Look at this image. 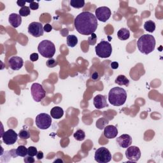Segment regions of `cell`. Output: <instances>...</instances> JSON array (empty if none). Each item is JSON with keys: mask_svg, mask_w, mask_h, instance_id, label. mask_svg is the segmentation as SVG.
<instances>
[{"mask_svg": "<svg viewBox=\"0 0 163 163\" xmlns=\"http://www.w3.org/2000/svg\"><path fill=\"white\" fill-rule=\"evenodd\" d=\"M96 16L89 11H83L75 19L74 25L76 30L83 35H91L97 28Z\"/></svg>", "mask_w": 163, "mask_h": 163, "instance_id": "cell-1", "label": "cell"}, {"mask_svg": "<svg viewBox=\"0 0 163 163\" xmlns=\"http://www.w3.org/2000/svg\"><path fill=\"white\" fill-rule=\"evenodd\" d=\"M136 44L141 53L148 55L155 50L156 39L151 34H143L139 38Z\"/></svg>", "mask_w": 163, "mask_h": 163, "instance_id": "cell-2", "label": "cell"}, {"mask_svg": "<svg viewBox=\"0 0 163 163\" xmlns=\"http://www.w3.org/2000/svg\"><path fill=\"white\" fill-rule=\"evenodd\" d=\"M127 99V93L121 87H116L110 89L108 94L110 103L115 106L123 105Z\"/></svg>", "mask_w": 163, "mask_h": 163, "instance_id": "cell-3", "label": "cell"}, {"mask_svg": "<svg viewBox=\"0 0 163 163\" xmlns=\"http://www.w3.org/2000/svg\"><path fill=\"white\" fill-rule=\"evenodd\" d=\"M38 52L46 58H52L56 53V47L53 42L50 40L42 41L38 47Z\"/></svg>", "mask_w": 163, "mask_h": 163, "instance_id": "cell-4", "label": "cell"}, {"mask_svg": "<svg viewBox=\"0 0 163 163\" xmlns=\"http://www.w3.org/2000/svg\"><path fill=\"white\" fill-rule=\"evenodd\" d=\"M96 55L101 58L109 57L112 52V47L107 41H102L95 47Z\"/></svg>", "mask_w": 163, "mask_h": 163, "instance_id": "cell-5", "label": "cell"}, {"mask_svg": "<svg viewBox=\"0 0 163 163\" xmlns=\"http://www.w3.org/2000/svg\"><path fill=\"white\" fill-rule=\"evenodd\" d=\"M35 123L39 129L42 130L47 129L52 124V117L47 114L42 113L36 116Z\"/></svg>", "mask_w": 163, "mask_h": 163, "instance_id": "cell-6", "label": "cell"}, {"mask_svg": "<svg viewBox=\"0 0 163 163\" xmlns=\"http://www.w3.org/2000/svg\"><path fill=\"white\" fill-rule=\"evenodd\" d=\"M94 159L98 163H107L111 160V155L108 148L100 147L96 150Z\"/></svg>", "mask_w": 163, "mask_h": 163, "instance_id": "cell-7", "label": "cell"}, {"mask_svg": "<svg viewBox=\"0 0 163 163\" xmlns=\"http://www.w3.org/2000/svg\"><path fill=\"white\" fill-rule=\"evenodd\" d=\"M31 95L33 99L36 102H40L43 99L45 98L46 92L42 85L38 83H34L31 87Z\"/></svg>", "mask_w": 163, "mask_h": 163, "instance_id": "cell-8", "label": "cell"}, {"mask_svg": "<svg viewBox=\"0 0 163 163\" xmlns=\"http://www.w3.org/2000/svg\"><path fill=\"white\" fill-rule=\"evenodd\" d=\"M28 33L36 38H39L43 36L44 29L42 24L38 22H31L28 26Z\"/></svg>", "mask_w": 163, "mask_h": 163, "instance_id": "cell-9", "label": "cell"}, {"mask_svg": "<svg viewBox=\"0 0 163 163\" xmlns=\"http://www.w3.org/2000/svg\"><path fill=\"white\" fill-rule=\"evenodd\" d=\"M95 14L97 19L101 22H105L110 18L111 12L109 8L106 7H101L96 10Z\"/></svg>", "mask_w": 163, "mask_h": 163, "instance_id": "cell-10", "label": "cell"}, {"mask_svg": "<svg viewBox=\"0 0 163 163\" xmlns=\"http://www.w3.org/2000/svg\"><path fill=\"white\" fill-rule=\"evenodd\" d=\"M18 134L16 133V131L10 129L8 131L4 132V133L1 136L3 142L7 145H14L18 139Z\"/></svg>", "mask_w": 163, "mask_h": 163, "instance_id": "cell-11", "label": "cell"}, {"mask_svg": "<svg viewBox=\"0 0 163 163\" xmlns=\"http://www.w3.org/2000/svg\"><path fill=\"white\" fill-rule=\"evenodd\" d=\"M141 150L136 146H131L127 148L126 150V156L131 161L136 162L141 157Z\"/></svg>", "mask_w": 163, "mask_h": 163, "instance_id": "cell-12", "label": "cell"}, {"mask_svg": "<svg viewBox=\"0 0 163 163\" xmlns=\"http://www.w3.org/2000/svg\"><path fill=\"white\" fill-rule=\"evenodd\" d=\"M116 141L120 147L127 148L132 144L133 140L130 135L127 134H124L118 137Z\"/></svg>", "mask_w": 163, "mask_h": 163, "instance_id": "cell-13", "label": "cell"}, {"mask_svg": "<svg viewBox=\"0 0 163 163\" xmlns=\"http://www.w3.org/2000/svg\"><path fill=\"white\" fill-rule=\"evenodd\" d=\"M8 64L10 68L13 70H19L22 68L24 65V61L22 57L13 56L9 59Z\"/></svg>", "mask_w": 163, "mask_h": 163, "instance_id": "cell-14", "label": "cell"}, {"mask_svg": "<svg viewBox=\"0 0 163 163\" xmlns=\"http://www.w3.org/2000/svg\"><path fill=\"white\" fill-rule=\"evenodd\" d=\"M93 103L94 107L98 110L106 108L108 106L106 102V96L102 94L96 95L93 99Z\"/></svg>", "mask_w": 163, "mask_h": 163, "instance_id": "cell-15", "label": "cell"}, {"mask_svg": "<svg viewBox=\"0 0 163 163\" xmlns=\"http://www.w3.org/2000/svg\"><path fill=\"white\" fill-rule=\"evenodd\" d=\"M118 134V129L113 125H107L104 128V136L107 139H113L117 137Z\"/></svg>", "mask_w": 163, "mask_h": 163, "instance_id": "cell-16", "label": "cell"}, {"mask_svg": "<svg viewBox=\"0 0 163 163\" xmlns=\"http://www.w3.org/2000/svg\"><path fill=\"white\" fill-rule=\"evenodd\" d=\"M8 21L12 27L17 28L19 26H20L22 23V17L19 14H17L15 13L11 14L9 16Z\"/></svg>", "mask_w": 163, "mask_h": 163, "instance_id": "cell-17", "label": "cell"}, {"mask_svg": "<svg viewBox=\"0 0 163 163\" xmlns=\"http://www.w3.org/2000/svg\"><path fill=\"white\" fill-rule=\"evenodd\" d=\"M64 115V110L61 107L55 106L51 110V115L54 119H59Z\"/></svg>", "mask_w": 163, "mask_h": 163, "instance_id": "cell-18", "label": "cell"}, {"mask_svg": "<svg viewBox=\"0 0 163 163\" xmlns=\"http://www.w3.org/2000/svg\"><path fill=\"white\" fill-rule=\"evenodd\" d=\"M117 36L120 40H127L130 37V32L126 28H121L117 32Z\"/></svg>", "mask_w": 163, "mask_h": 163, "instance_id": "cell-19", "label": "cell"}, {"mask_svg": "<svg viewBox=\"0 0 163 163\" xmlns=\"http://www.w3.org/2000/svg\"><path fill=\"white\" fill-rule=\"evenodd\" d=\"M115 83L119 85H125L128 87L129 85V80L126 76L123 75H120L116 78Z\"/></svg>", "mask_w": 163, "mask_h": 163, "instance_id": "cell-20", "label": "cell"}, {"mask_svg": "<svg viewBox=\"0 0 163 163\" xmlns=\"http://www.w3.org/2000/svg\"><path fill=\"white\" fill-rule=\"evenodd\" d=\"M144 29L149 33L154 32L156 30V23L153 20L146 21L144 24Z\"/></svg>", "mask_w": 163, "mask_h": 163, "instance_id": "cell-21", "label": "cell"}, {"mask_svg": "<svg viewBox=\"0 0 163 163\" xmlns=\"http://www.w3.org/2000/svg\"><path fill=\"white\" fill-rule=\"evenodd\" d=\"M108 123H109V120H107L105 118L102 117V118L99 119L96 121V126L97 128H98L100 130H102L107 126V125L108 124Z\"/></svg>", "mask_w": 163, "mask_h": 163, "instance_id": "cell-22", "label": "cell"}, {"mask_svg": "<svg viewBox=\"0 0 163 163\" xmlns=\"http://www.w3.org/2000/svg\"><path fill=\"white\" fill-rule=\"evenodd\" d=\"M67 44L70 47H75L78 43V38L75 35H68L67 36Z\"/></svg>", "mask_w": 163, "mask_h": 163, "instance_id": "cell-23", "label": "cell"}, {"mask_svg": "<svg viewBox=\"0 0 163 163\" xmlns=\"http://www.w3.org/2000/svg\"><path fill=\"white\" fill-rule=\"evenodd\" d=\"M16 154L20 157H26L28 155V148L24 145H19L16 149Z\"/></svg>", "mask_w": 163, "mask_h": 163, "instance_id": "cell-24", "label": "cell"}, {"mask_svg": "<svg viewBox=\"0 0 163 163\" xmlns=\"http://www.w3.org/2000/svg\"><path fill=\"white\" fill-rule=\"evenodd\" d=\"M70 5L75 8H81L85 5L84 0H71Z\"/></svg>", "mask_w": 163, "mask_h": 163, "instance_id": "cell-25", "label": "cell"}, {"mask_svg": "<svg viewBox=\"0 0 163 163\" xmlns=\"http://www.w3.org/2000/svg\"><path fill=\"white\" fill-rule=\"evenodd\" d=\"M73 137L77 141H83L85 138V132L82 129H78L73 134Z\"/></svg>", "mask_w": 163, "mask_h": 163, "instance_id": "cell-26", "label": "cell"}, {"mask_svg": "<svg viewBox=\"0 0 163 163\" xmlns=\"http://www.w3.org/2000/svg\"><path fill=\"white\" fill-rule=\"evenodd\" d=\"M30 13H31L30 8L28 7H26V6L22 7L19 10V15L21 17H27V16H29Z\"/></svg>", "mask_w": 163, "mask_h": 163, "instance_id": "cell-27", "label": "cell"}, {"mask_svg": "<svg viewBox=\"0 0 163 163\" xmlns=\"http://www.w3.org/2000/svg\"><path fill=\"white\" fill-rule=\"evenodd\" d=\"M19 136L22 140H28L30 138V133L27 129H22L19 133Z\"/></svg>", "mask_w": 163, "mask_h": 163, "instance_id": "cell-28", "label": "cell"}, {"mask_svg": "<svg viewBox=\"0 0 163 163\" xmlns=\"http://www.w3.org/2000/svg\"><path fill=\"white\" fill-rule=\"evenodd\" d=\"M46 65L48 68H52L56 67L58 65V62L53 58H50L47 61Z\"/></svg>", "mask_w": 163, "mask_h": 163, "instance_id": "cell-29", "label": "cell"}, {"mask_svg": "<svg viewBox=\"0 0 163 163\" xmlns=\"http://www.w3.org/2000/svg\"><path fill=\"white\" fill-rule=\"evenodd\" d=\"M38 153L37 148L35 147L31 146L28 148V155L30 156H35Z\"/></svg>", "mask_w": 163, "mask_h": 163, "instance_id": "cell-30", "label": "cell"}, {"mask_svg": "<svg viewBox=\"0 0 163 163\" xmlns=\"http://www.w3.org/2000/svg\"><path fill=\"white\" fill-rule=\"evenodd\" d=\"M97 41V36L95 33H93L91 36H90L88 38V43L90 45H94Z\"/></svg>", "mask_w": 163, "mask_h": 163, "instance_id": "cell-31", "label": "cell"}, {"mask_svg": "<svg viewBox=\"0 0 163 163\" xmlns=\"http://www.w3.org/2000/svg\"><path fill=\"white\" fill-rule=\"evenodd\" d=\"M27 3H29V8L31 10H36L37 9H38V8H39V4L38 2H35L34 1H31V2H28Z\"/></svg>", "mask_w": 163, "mask_h": 163, "instance_id": "cell-32", "label": "cell"}, {"mask_svg": "<svg viewBox=\"0 0 163 163\" xmlns=\"http://www.w3.org/2000/svg\"><path fill=\"white\" fill-rule=\"evenodd\" d=\"M24 161L26 163H34L35 162L34 158L33 156H30L24 157Z\"/></svg>", "mask_w": 163, "mask_h": 163, "instance_id": "cell-33", "label": "cell"}, {"mask_svg": "<svg viewBox=\"0 0 163 163\" xmlns=\"http://www.w3.org/2000/svg\"><path fill=\"white\" fill-rule=\"evenodd\" d=\"M43 29L44 31L47 33H50L52 30V26L50 24H46L43 27Z\"/></svg>", "mask_w": 163, "mask_h": 163, "instance_id": "cell-34", "label": "cell"}, {"mask_svg": "<svg viewBox=\"0 0 163 163\" xmlns=\"http://www.w3.org/2000/svg\"><path fill=\"white\" fill-rule=\"evenodd\" d=\"M38 59H39V56L37 53H33L30 56V60L32 62H35L38 60Z\"/></svg>", "mask_w": 163, "mask_h": 163, "instance_id": "cell-35", "label": "cell"}, {"mask_svg": "<svg viewBox=\"0 0 163 163\" xmlns=\"http://www.w3.org/2000/svg\"><path fill=\"white\" fill-rule=\"evenodd\" d=\"M92 79L94 81H96V80H99L100 79V77H99V75L98 74V73L97 72H95L94 73L93 75H92Z\"/></svg>", "mask_w": 163, "mask_h": 163, "instance_id": "cell-36", "label": "cell"}, {"mask_svg": "<svg viewBox=\"0 0 163 163\" xmlns=\"http://www.w3.org/2000/svg\"><path fill=\"white\" fill-rule=\"evenodd\" d=\"M110 67L114 69V70H116L119 68V63L117 62H112L110 63Z\"/></svg>", "mask_w": 163, "mask_h": 163, "instance_id": "cell-37", "label": "cell"}, {"mask_svg": "<svg viewBox=\"0 0 163 163\" xmlns=\"http://www.w3.org/2000/svg\"><path fill=\"white\" fill-rule=\"evenodd\" d=\"M36 156L38 160H41L43 158V153L42 151H38Z\"/></svg>", "mask_w": 163, "mask_h": 163, "instance_id": "cell-38", "label": "cell"}, {"mask_svg": "<svg viewBox=\"0 0 163 163\" xmlns=\"http://www.w3.org/2000/svg\"><path fill=\"white\" fill-rule=\"evenodd\" d=\"M26 3H27L26 2H25V1H21V0H20V1H17V3L18 6L21 7H25L24 5H25V4H26Z\"/></svg>", "mask_w": 163, "mask_h": 163, "instance_id": "cell-39", "label": "cell"}, {"mask_svg": "<svg viewBox=\"0 0 163 163\" xmlns=\"http://www.w3.org/2000/svg\"><path fill=\"white\" fill-rule=\"evenodd\" d=\"M63 162V161H62L61 159H57V160H56L55 161H54V162Z\"/></svg>", "mask_w": 163, "mask_h": 163, "instance_id": "cell-40", "label": "cell"}]
</instances>
